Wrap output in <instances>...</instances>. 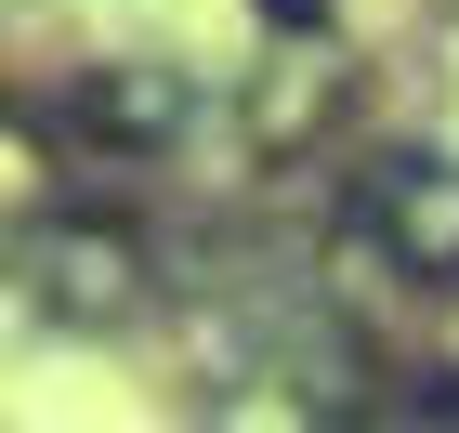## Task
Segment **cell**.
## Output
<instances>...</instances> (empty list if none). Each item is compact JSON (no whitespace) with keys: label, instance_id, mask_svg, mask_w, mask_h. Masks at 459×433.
I'll list each match as a JSON object with an SVG mask.
<instances>
[{"label":"cell","instance_id":"7a4b0ae2","mask_svg":"<svg viewBox=\"0 0 459 433\" xmlns=\"http://www.w3.org/2000/svg\"><path fill=\"white\" fill-rule=\"evenodd\" d=\"M13 289H27L39 328H132L158 302V250L106 211H27L13 237Z\"/></svg>","mask_w":459,"mask_h":433},{"label":"cell","instance_id":"277c9868","mask_svg":"<svg viewBox=\"0 0 459 433\" xmlns=\"http://www.w3.org/2000/svg\"><path fill=\"white\" fill-rule=\"evenodd\" d=\"M184 79L171 66H144V53H106V66H79L66 79V132L79 144H106V158H171L184 144Z\"/></svg>","mask_w":459,"mask_h":433},{"label":"cell","instance_id":"3957f363","mask_svg":"<svg viewBox=\"0 0 459 433\" xmlns=\"http://www.w3.org/2000/svg\"><path fill=\"white\" fill-rule=\"evenodd\" d=\"M342 223L394 263V276L459 289V158H446V144H394V158H368L354 197H342Z\"/></svg>","mask_w":459,"mask_h":433},{"label":"cell","instance_id":"5b68a950","mask_svg":"<svg viewBox=\"0 0 459 433\" xmlns=\"http://www.w3.org/2000/svg\"><path fill=\"white\" fill-rule=\"evenodd\" d=\"M249 13H263L289 53H328V0H249Z\"/></svg>","mask_w":459,"mask_h":433},{"label":"cell","instance_id":"6da1fadb","mask_svg":"<svg viewBox=\"0 0 459 433\" xmlns=\"http://www.w3.org/2000/svg\"><path fill=\"white\" fill-rule=\"evenodd\" d=\"M381 420V368L328 302H263L237 316L211 368V433H368Z\"/></svg>","mask_w":459,"mask_h":433}]
</instances>
